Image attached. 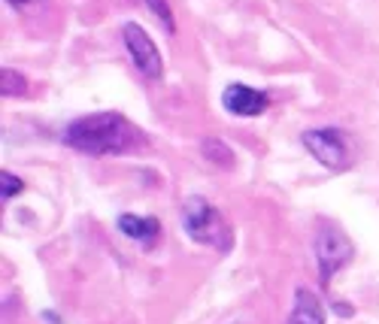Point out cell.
<instances>
[{
  "label": "cell",
  "mask_w": 379,
  "mask_h": 324,
  "mask_svg": "<svg viewBox=\"0 0 379 324\" xmlns=\"http://www.w3.org/2000/svg\"><path fill=\"white\" fill-rule=\"evenodd\" d=\"M64 143L85 155H128L146 149V134L122 113H91L64 127Z\"/></svg>",
  "instance_id": "1"
},
{
  "label": "cell",
  "mask_w": 379,
  "mask_h": 324,
  "mask_svg": "<svg viewBox=\"0 0 379 324\" xmlns=\"http://www.w3.org/2000/svg\"><path fill=\"white\" fill-rule=\"evenodd\" d=\"M182 227L198 246H209L216 252H230L234 248V230L225 221V216L203 197H186L182 200Z\"/></svg>",
  "instance_id": "2"
},
{
  "label": "cell",
  "mask_w": 379,
  "mask_h": 324,
  "mask_svg": "<svg viewBox=\"0 0 379 324\" xmlns=\"http://www.w3.org/2000/svg\"><path fill=\"white\" fill-rule=\"evenodd\" d=\"M301 140L310 149L312 158L331 173H343V170H349V164H352L349 134L340 131V127H312V131L301 134Z\"/></svg>",
  "instance_id": "3"
},
{
  "label": "cell",
  "mask_w": 379,
  "mask_h": 324,
  "mask_svg": "<svg viewBox=\"0 0 379 324\" xmlns=\"http://www.w3.org/2000/svg\"><path fill=\"white\" fill-rule=\"evenodd\" d=\"M352 255H355V248H352V243L346 239L343 230H340L337 225H331V221H322V227H319V234H316L319 279L328 285L349 261H352Z\"/></svg>",
  "instance_id": "4"
},
{
  "label": "cell",
  "mask_w": 379,
  "mask_h": 324,
  "mask_svg": "<svg viewBox=\"0 0 379 324\" xmlns=\"http://www.w3.org/2000/svg\"><path fill=\"white\" fill-rule=\"evenodd\" d=\"M122 40H125V49H128V55H131L134 67L140 70V76L158 82L164 76V58H161L158 45L152 43V36L143 31V24L128 22L122 27Z\"/></svg>",
  "instance_id": "5"
},
{
  "label": "cell",
  "mask_w": 379,
  "mask_h": 324,
  "mask_svg": "<svg viewBox=\"0 0 379 324\" xmlns=\"http://www.w3.org/2000/svg\"><path fill=\"white\" fill-rule=\"evenodd\" d=\"M221 106L237 118H255L270 106V97H267L264 91H258V88H249V85L234 82V85H228L225 94H221Z\"/></svg>",
  "instance_id": "6"
},
{
  "label": "cell",
  "mask_w": 379,
  "mask_h": 324,
  "mask_svg": "<svg viewBox=\"0 0 379 324\" xmlns=\"http://www.w3.org/2000/svg\"><path fill=\"white\" fill-rule=\"evenodd\" d=\"M289 324H325V307H322V300L310 288L294 291V307H291Z\"/></svg>",
  "instance_id": "7"
},
{
  "label": "cell",
  "mask_w": 379,
  "mask_h": 324,
  "mask_svg": "<svg viewBox=\"0 0 379 324\" xmlns=\"http://www.w3.org/2000/svg\"><path fill=\"white\" fill-rule=\"evenodd\" d=\"M118 230H122L128 239H137V243H143V246H152L155 237L161 234V225H158V218H140V216L125 212V216H118Z\"/></svg>",
  "instance_id": "8"
},
{
  "label": "cell",
  "mask_w": 379,
  "mask_h": 324,
  "mask_svg": "<svg viewBox=\"0 0 379 324\" xmlns=\"http://www.w3.org/2000/svg\"><path fill=\"white\" fill-rule=\"evenodd\" d=\"M200 152H203V158H207L209 164H216L221 167V170H228V167H234V152L228 149L221 140H216V136H207V140L200 143Z\"/></svg>",
  "instance_id": "9"
},
{
  "label": "cell",
  "mask_w": 379,
  "mask_h": 324,
  "mask_svg": "<svg viewBox=\"0 0 379 324\" xmlns=\"http://www.w3.org/2000/svg\"><path fill=\"white\" fill-rule=\"evenodd\" d=\"M0 91H4V97H22L27 94V79L18 70L4 67L0 70Z\"/></svg>",
  "instance_id": "10"
},
{
  "label": "cell",
  "mask_w": 379,
  "mask_h": 324,
  "mask_svg": "<svg viewBox=\"0 0 379 324\" xmlns=\"http://www.w3.org/2000/svg\"><path fill=\"white\" fill-rule=\"evenodd\" d=\"M146 6H149L152 13L161 18V24L167 27V34H173V31H177V22H173V13H170L167 0H146Z\"/></svg>",
  "instance_id": "11"
},
{
  "label": "cell",
  "mask_w": 379,
  "mask_h": 324,
  "mask_svg": "<svg viewBox=\"0 0 379 324\" xmlns=\"http://www.w3.org/2000/svg\"><path fill=\"white\" fill-rule=\"evenodd\" d=\"M0 182H4V200H9V197H18V194L25 191V182L18 179V176H13V173H0Z\"/></svg>",
  "instance_id": "12"
},
{
  "label": "cell",
  "mask_w": 379,
  "mask_h": 324,
  "mask_svg": "<svg viewBox=\"0 0 379 324\" xmlns=\"http://www.w3.org/2000/svg\"><path fill=\"white\" fill-rule=\"evenodd\" d=\"M349 312H352V309H349L346 303H337V316H349Z\"/></svg>",
  "instance_id": "13"
},
{
  "label": "cell",
  "mask_w": 379,
  "mask_h": 324,
  "mask_svg": "<svg viewBox=\"0 0 379 324\" xmlns=\"http://www.w3.org/2000/svg\"><path fill=\"white\" fill-rule=\"evenodd\" d=\"M6 3H13V6H25V3H31V0H6Z\"/></svg>",
  "instance_id": "14"
}]
</instances>
